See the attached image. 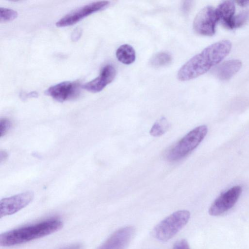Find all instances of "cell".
I'll return each mask as SVG.
<instances>
[{
    "label": "cell",
    "instance_id": "cell-1",
    "mask_svg": "<svg viewBox=\"0 0 249 249\" xmlns=\"http://www.w3.org/2000/svg\"><path fill=\"white\" fill-rule=\"evenodd\" d=\"M231 49V41L226 39L209 45L182 66L177 73L178 79L188 81L204 74L221 62Z\"/></svg>",
    "mask_w": 249,
    "mask_h": 249
},
{
    "label": "cell",
    "instance_id": "cell-2",
    "mask_svg": "<svg viewBox=\"0 0 249 249\" xmlns=\"http://www.w3.org/2000/svg\"><path fill=\"white\" fill-rule=\"evenodd\" d=\"M62 226L63 223L59 219H48L1 234L0 245L3 247L20 245L49 235L58 231Z\"/></svg>",
    "mask_w": 249,
    "mask_h": 249
},
{
    "label": "cell",
    "instance_id": "cell-3",
    "mask_svg": "<svg viewBox=\"0 0 249 249\" xmlns=\"http://www.w3.org/2000/svg\"><path fill=\"white\" fill-rule=\"evenodd\" d=\"M208 132L205 125L198 126L184 136L167 152L169 161L179 160L188 155L202 142Z\"/></svg>",
    "mask_w": 249,
    "mask_h": 249
},
{
    "label": "cell",
    "instance_id": "cell-4",
    "mask_svg": "<svg viewBox=\"0 0 249 249\" xmlns=\"http://www.w3.org/2000/svg\"><path fill=\"white\" fill-rule=\"evenodd\" d=\"M190 217V213L187 210H179L173 213L154 228V236L160 241L169 240L187 224Z\"/></svg>",
    "mask_w": 249,
    "mask_h": 249
},
{
    "label": "cell",
    "instance_id": "cell-5",
    "mask_svg": "<svg viewBox=\"0 0 249 249\" xmlns=\"http://www.w3.org/2000/svg\"><path fill=\"white\" fill-rule=\"evenodd\" d=\"M218 21L215 9L211 6H205L197 13L194 19V30L202 36H213L215 34Z\"/></svg>",
    "mask_w": 249,
    "mask_h": 249
},
{
    "label": "cell",
    "instance_id": "cell-6",
    "mask_svg": "<svg viewBox=\"0 0 249 249\" xmlns=\"http://www.w3.org/2000/svg\"><path fill=\"white\" fill-rule=\"evenodd\" d=\"M109 3L108 1H98L83 6L64 16L55 25L58 27L72 25L91 14L105 9Z\"/></svg>",
    "mask_w": 249,
    "mask_h": 249
},
{
    "label": "cell",
    "instance_id": "cell-7",
    "mask_svg": "<svg viewBox=\"0 0 249 249\" xmlns=\"http://www.w3.org/2000/svg\"><path fill=\"white\" fill-rule=\"evenodd\" d=\"M241 192L242 188L240 186H235L222 194L210 206L209 214L217 216L228 211L236 203Z\"/></svg>",
    "mask_w": 249,
    "mask_h": 249
},
{
    "label": "cell",
    "instance_id": "cell-8",
    "mask_svg": "<svg viewBox=\"0 0 249 249\" xmlns=\"http://www.w3.org/2000/svg\"><path fill=\"white\" fill-rule=\"evenodd\" d=\"M34 194L27 191L8 197L0 201V217L14 214L27 206L33 199Z\"/></svg>",
    "mask_w": 249,
    "mask_h": 249
},
{
    "label": "cell",
    "instance_id": "cell-9",
    "mask_svg": "<svg viewBox=\"0 0 249 249\" xmlns=\"http://www.w3.org/2000/svg\"><path fill=\"white\" fill-rule=\"evenodd\" d=\"M80 87L77 82L64 81L50 87L45 93L58 102H63L78 96Z\"/></svg>",
    "mask_w": 249,
    "mask_h": 249
},
{
    "label": "cell",
    "instance_id": "cell-10",
    "mask_svg": "<svg viewBox=\"0 0 249 249\" xmlns=\"http://www.w3.org/2000/svg\"><path fill=\"white\" fill-rule=\"evenodd\" d=\"M134 234L132 226L122 228L111 235L98 249H125Z\"/></svg>",
    "mask_w": 249,
    "mask_h": 249
},
{
    "label": "cell",
    "instance_id": "cell-11",
    "mask_svg": "<svg viewBox=\"0 0 249 249\" xmlns=\"http://www.w3.org/2000/svg\"><path fill=\"white\" fill-rule=\"evenodd\" d=\"M115 75V68L111 65H106L98 77L83 85L81 87L91 92H100L114 80Z\"/></svg>",
    "mask_w": 249,
    "mask_h": 249
},
{
    "label": "cell",
    "instance_id": "cell-12",
    "mask_svg": "<svg viewBox=\"0 0 249 249\" xmlns=\"http://www.w3.org/2000/svg\"><path fill=\"white\" fill-rule=\"evenodd\" d=\"M241 62L238 59L227 60L218 66L214 71L215 75L222 80L232 77L241 69Z\"/></svg>",
    "mask_w": 249,
    "mask_h": 249
},
{
    "label": "cell",
    "instance_id": "cell-13",
    "mask_svg": "<svg viewBox=\"0 0 249 249\" xmlns=\"http://www.w3.org/2000/svg\"><path fill=\"white\" fill-rule=\"evenodd\" d=\"M219 21L229 29H231V23L234 16L235 6L233 1H223L215 8Z\"/></svg>",
    "mask_w": 249,
    "mask_h": 249
},
{
    "label": "cell",
    "instance_id": "cell-14",
    "mask_svg": "<svg viewBox=\"0 0 249 249\" xmlns=\"http://www.w3.org/2000/svg\"><path fill=\"white\" fill-rule=\"evenodd\" d=\"M116 56L120 62L125 65L133 63L136 59L135 50L128 44L120 46L116 52Z\"/></svg>",
    "mask_w": 249,
    "mask_h": 249
},
{
    "label": "cell",
    "instance_id": "cell-15",
    "mask_svg": "<svg viewBox=\"0 0 249 249\" xmlns=\"http://www.w3.org/2000/svg\"><path fill=\"white\" fill-rule=\"evenodd\" d=\"M172 57L168 53L159 52L155 54L150 59V65L154 67H160L169 65L172 61Z\"/></svg>",
    "mask_w": 249,
    "mask_h": 249
},
{
    "label": "cell",
    "instance_id": "cell-16",
    "mask_svg": "<svg viewBox=\"0 0 249 249\" xmlns=\"http://www.w3.org/2000/svg\"><path fill=\"white\" fill-rule=\"evenodd\" d=\"M169 127L166 118L162 117L155 123L150 130V134L154 137H159L164 134Z\"/></svg>",
    "mask_w": 249,
    "mask_h": 249
},
{
    "label": "cell",
    "instance_id": "cell-17",
    "mask_svg": "<svg viewBox=\"0 0 249 249\" xmlns=\"http://www.w3.org/2000/svg\"><path fill=\"white\" fill-rule=\"evenodd\" d=\"M249 19V10L241 12L234 16L231 23V29L240 27L245 24Z\"/></svg>",
    "mask_w": 249,
    "mask_h": 249
},
{
    "label": "cell",
    "instance_id": "cell-18",
    "mask_svg": "<svg viewBox=\"0 0 249 249\" xmlns=\"http://www.w3.org/2000/svg\"><path fill=\"white\" fill-rule=\"evenodd\" d=\"M0 20L1 22L13 20L18 17L17 12L9 8L0 7Z\"/></svg>",
    "mask_w": 249,
    "mask_h": 249
},
{
    "label": "cell",
    "instance_id": "cell-19",
    "mask_svg": "<svg viewBox=\"0 0 249 249\" xmlns=\"http://www.w3.org/2000/svg\"><path fill=\"white\" fill-rule=\"evenodd\" d=\"M11 126V122L7 119H1L0 121V136L2 137L9 130Z\"/></svg>",
    "mask_w": 249,
    "mask_h": 249
},
{
    "label": "cell",
    "instance_id": "cell-20",
    "mask_svg": "<svg viewBox=\"0 0 249 249\" xmlns=\"http://www.w3.org/2000/svg\"><path fill=\"white\" fill-rule=\"evenodd\" d=\"M172 249H190L187 241L182 239L176 242Z\"/></svg>",
    "mask_w": 249,
    "mask_h": 249
},
{
    "label": "cell",
    "instance_id": "cell-21",
    "mask_svg": "<svg viewBox=\"0 0 249 249\" xmlns=\"http://www.w3.org/2000/svg\"><path fill=\"white\" fill-rule=\"evenodd\" d=\"M82 29L80 28H76L72 32L71 36V40L76 41L79 39L82 35Z\"/></svg>",
    "mask_w": 249,
    "mask_h": 249
},
{
    "label": "cell",
    "instance_id": "cell-22",
    "mask_svg": "<svg viewBox=\"0 0 249 249\" xmlns=\"http://www.w3.org/2000/svg\"><path fill=\"white\" fill-rule=\"evenodd\" d=\"M191 1H185L183 4L182 9L184 12H187L189 11L192 6Z\"/></svg>",
    "mask_w": 249,
    "mask_h": 249
},
{
    "label": "cell",
    "instance_id": "cell-23",
    "mask_svg": "<svg viewBox=\"0 0 249 249\" xmlns=\"http://www.w3.org/2000/svg\"><path fill=\"white\" fill-rule=\"evenodd\" d=\"M82 246L81 244H76L65 247L60 249H81Z\"/></svg>",
    "mask_w": 249,
    "mask_h": 249
},
{
    "label": "cell",
    "instance_id": "cell-24",
    "mask_svg": "<svg viewBox=\"0 0 249 249\" xmlns=\"http://www.w3.org/2000/svg\"><path fill=\"white\" fill-rule=\"evenodd\" d=\"M236 2L238 4L242 7H246L249 5V0H240L237 1Z\"/></svg>",
    "mask_w": 249,
    "mask_h": 249
},
{
    "label": "cell",
    "instance_id": "cell-25",
    "mask_svg": "<svg viewBox=\"0 0 249 249\" xmlns=\"http://www.w3.org/2000/svg\"><path fill=\"white\" fill-rule=\"evenodd\" d=\"M7 157V153H6L5 151H1L0 152V161L2 162V160H3V158L5 160V159H6Z\"/></svg>",
    "mask_w": 249,
    "mask_h": 249
}]
</instances>
